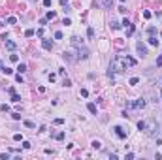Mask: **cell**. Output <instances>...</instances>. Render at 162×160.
Instances as JSON below:
<instances>
[{
    "mask_svg": "<svg viewBox=\"0 0 162 160\" xmlns=\"http://www.w3.org/2000/svg\"><path fill=\"white\" fill-rule=\"evenodd\" d=\"M128 66V60L126 58H121V57H115L111 60V64H109V72H107V75L109 77H113V72H124Z\"/></svg>",
    "mask_w": 162,
    "mask_h": 160,
    "instance_id": "cell-1",
    "label": "cell"
},
{
    "mask_svg": "<svg viewBox=\"0 0 162 160\" xmlns=\"http://www.w3.org/2000/svg\"><path fill=\"white\" fill-rule=\"evenodd\" d=\"M89 55H91V51H89V49H87L83 44L77 45V58H81V60H87V58H89Z\"/></svg>",
    "mask_w": 162,
    "mask_h": 160,
    "instance_id": "cell-2",
    "label": "cell"
},
{
    "mask_svg": "<svg viewBox=\"0 0 162 160\" xmlns=\"http://www.w3.org/2000/svg\"><path fill=\"white\" fill-rule=\"evenodd\" d=\"M136 51H138V55L145 57V55H147V47H145V45L141 44V42H138V44H136Z\"/></svg>",
    "mask_w": 162,
    "mask_h": 160,
    "instance_id": "cell-3",
    "label": "cell"
},
{
    "mask_svg": "<svg viewBox=\"0 0 162 160\" xmlns=\"http://www.w3.org/2000/svg\"><path fill=\"white\" fill-rule=\"evenodd\" d=\"M115 134H117L119 138H126V136H128V130H124L123 126H115Z\"/></svg>",
    "mask_w": 162,
    "mask_h": 160,
    "instance_id": "cell-4",
    "label": "cell"
},
{
    "mask_svg": "<svg viewBox=\"0 0 162 160\" xmlns=\"http://www.w3.org/2000/svg\"><path fill=\"white\" fill-rule=\"evenodd\" d=\"M62 57L66 58L68 62H74V60H76V57H74V53H70V51H64V53H62Z\"/></svg>",
    "mask_w": 162,
    "mask_h": 160,
    "instance_id": "cell-5",
    "label": "cell"
},
{
    "mask_svg": "<svg viewBox=\"0 0 162 160\" xmlns=\"http://www.w3.org/2000/svg\"><path fill=\"white\" fill-rule=\"evenodd\" d=\"M4 44H6V47L10 49V51H15V47H17L15 42H11V40H4Z\"/></svg>",
    "mask_w": 162,
    "mask_h": 160,
    "instance_id": "cell-6",
    "label": "cell"
},
{
    "mask_svg": "<svg viewBox=\"0 0 162 160\" xmlns=\"http://www.w3.org/2000/svg\"><path fill=\"white\" fill-rule=\"evenodd\" d=\"M42 45H43V49H47V51H51V49H53V42H49V40H43Z\"/></svg>",
    "mask_w": 162,
    "mask_h": 160,
    "instance_id": "cell-7",
    "label": "cell"
},
{
    "mask_svg": "<svg viewBox=\"0 0 162 160\" xmlns=\"http://www.w3.org/2000/svg\"><path fill=\"white\" fill-rule=\"evenodd\" d=\"M132 34H134V25L130 23V25L126 27V36H132Z\"/></svg>",
    "mask_w": 162,
    "mask_h": 160,
    "instance_id": "cell-8",
    "label": "cell"
},
{
    "mask_svg": "<svg viewBox=\"0 0 162 160\" xmlns=\"http://www.w3.org/2000/svg\"><path fill=\"white\" fill-rule=\"evenodd\" d=\"M102 6H104V8H107V9H109V8L113 6V0H102Z\"/></svg>",
    "mask_w": 162,
    "mask_h": 160,
    "instance_id": "cell-9",
    "label": "cell"
},
{
    "mask_svg": "<svg viewBox=\"0 0 162 160\" xmlns=\"http://www.w3.org/2000/svg\"><path fill=\"white\" fill-rule=\"evenodd\" d=\"M134 107H145V100H143V98H140V100L134 104Z\"/></svg>",
    "mask_w": 162,
    "mask_h": 160,
    "instance_id": "cell-10",
    "label": "cell"
},
{
    "mask_svg": "<svg viewBox=\"0 0 162 160\" xmlns=\"http://www.w3.org/2000/svg\"><path fill=\"white\" fill-rule=\"evenodd\" d=\"M11 102L19 104V102H21V96H19V94H15V92H13V94H11Z\"/></svg>",
    "mask_w": 162,
    "mask_h": 160,
    "instance_id": "cell-11",
    "label": "cell"
},
{
    "mask_svg": "<svg viewBox=\"0 0 162 160\" xmlns=\"http://www.w3.org/2000/svg\"><path fill=\"white\" fill-rule=\"evenodd\" d=\"M87 107H89V111H91V113H94V115H96V106H94V104H89V106H87Z\"/></svg>",
    "mask_w": 162,
    "mask_h": 160,
    "instance_id": "cell-12",
    "label": "cell"
},
{
    "mask_svg": "<svg viewBox=\"0 0 162 160\" xmlns=\"http://www.w3.org/2000/svg\"><path fill=\"white\" fill-rule=\"evenodd\" d=\"M2 72L6 73V75H11V73H13V70H11V68H4V66H2Z\"/></svg>",
    "mask_w": 162,
    "mask_h": 160,
    "instance_id": "cell-13",
    "label": "cell"
},
{
    "mask_svg": "<svg viewBox=\"0 0 162 160\" xmlns=\"http://www.w3.org/2000/svg\"><path fill=\"white\" fill-rule=\"evenodd\" d=\"M149 44H151V45H158V40H156L155 36H151V38H149Z\"/></svg>",
    "mask_w": 162,
    "mask_h": 160,
    "instance_id": "cell-14",
    "label": "cell"
},
{
    "mask_svg": "<svg viewBox=\"0 0 162 160\" xmlns=\"http://www.w3.org/2000/svg\"><path fill=\"white\" fill-rule=\"evenodd\" d=\"M17 70H19V73L27 72V64H19V66H17Z\"/></svg>",
    "mask_w": 162,
    "mask_h": 160,
    "instance_id": "cell-15",
    "label": "cell"
},
{
    "mask_svg": "<svg viewBox=\"0 0 162 160\" xmlns=\"http://www.w3.org/2000/svg\"><path fill=\"white\" fill-rule=\"evenodd\" d=\"M11 117H13L15 121H19V119H21V113H19V111H13V113H11Z\"/></svg>",
    "mask_w": 162,
    "mask_h": 160,
    "instance_id": "cell-16",
    "label": "cell"
},
{
    "mask_svg": "<svg viewBox=\"0 0 162 160\" xmlns=\"http://www.w3.org/2000/svg\"><path fill=\"white\" fill-rule=\"evenodd\" d=\"M25 126H28V128H36V124L32 123V121H25Z\"/></svg>",
    "mask_w": 162,
    "mask_h": 160,
    "instance_id": "cell-17",
    "label": "cell"
},
{
    "mask_svg": "<svg viewBox=\"0 0 162 160\" xmlns=\"http://www.w3.org/2000/svg\"><path fill=\"white\" fill-rule=\"evenodd\" d=\"M25 36H27V38H30V36H34V30H32V28H28L27 32H25Z\"/></svg>",
    "mask_w": 162,
    "mask_h": 160,
    "instance_id": "cell-18",
    "label": "cell"
},
{
    "mask_svg": "<svg viewBox=\"0 0 162 160\" xmlns=\"http://www.w3.org/2000/svg\"><path fill=\"white\" fill-rule=\"evenodd\" d=\"M55 138L58 139V141H62V139H64V132H58V134H57Z\"/></svg>",
    "mask_w": 162,
    "mask_h": 160,
    "instance_id": "cell-19",
    "label": "cell"
},
{
    "mask_svg": "<svg viewBox=\"0 0 162 160\" xmlns=\"http://www.w3.org/2000/svg\"><path fill=\"white\" fill-rule=\"evenodd\" d=\"M10 60H11V62H17V60H19V57L13 53V55H10Z\"/></svg>",
    "mask_w": 162,
    "mask_h": 160,
    "instance_id": "cell-20",
    "label": "cell"
},
{
    "mask_svg": "<svg viewBox=\"0 0 162 160\" xmlns=\"http://www.w3.org/2000/svg\"><path fill=\"white\" fill-rule=\"evenodd\" d=\"M8 23H10V25H15V23H17V19H15V17H8Z\"/></svg>",
    "mask_w": 162,
    "mask_h": 160,
    "instance_id": "cell-21",
    "label": "cell"
},
{
    "mask_svg": "<svg viewBox=\"0 0 162 160\" xmlns=\"http://www.w3.org/2000/svg\"><path fill=\"white\" fill-rule=\"evenodd\" d=\"M81 96H83V98H87V96H89V90H87V89H81Z\"/></svg>",
    "mask_w": 162,
    "mask_h": 160,
    "instance_id": "cell-22",
    "label": "cell"
},
{
    "mask_svg": "<svg viewBox=\"0 0 162 160\" xmlns=\"http://www.w3.org/2000/svg\"><path fill=\"white\" fill-rule=\"evenodd\" d=\"M13 139H15V141H21L23 136H21V134H13Z\"/></svg>",
    "mask_w": 162,
    "mask_h": 160,
    "instance_id": "cell-23",
    "label": "cell"
},
{
    "mask_svg": "<svg viewBox=\"0 0 162 160\" xmlns=\"http://www.w3.org/2000/svg\"><path fill=\"white\" fill-rule=\"evenodd\" d=\"M55 17H57L55 11H49V13H47V19H55Z\"/></svg>",
    "mask_w": 162,
    "mask_h": 160,
    "instance_id": "cell-24",
    "label": "cell"
},
{
    "mask_svg": "<svg viewBox=\"0 0 162 160\" xmlns=\"http://www.w3.org/2000/svg\"><path fill=\"white\" fill-rule=\"evenodd\" d=\"M149 34H151V36H155V34H156V28H155V27H151V28H149Z\"/></svg>",
    "mask_w": 162,
    "mask_h": 160,
    "instance_id": "cell-25",
    "label": "cell"
},
{
    "mask_svg": "<svg viewBox=\"0 0 162 160\" xmlns=\"http://www.w3.org/2000/svg\"><path fill=\"white\" fill-rule=\"evenodd\" d=\"M55 38H57V40H62V32H60V30H58V32H55Z\"/></svg>",
    "mask_w": 162,
    "mask_h": 160,
    "instance_id": "cell-26",
    "label": "cell"
},
{
    "mask_svg": "<svg viewBox=\"0 0 162 160\" xmlns=\"http://www.w3.org/2000/svg\"><path fill=\"white\" fill-rule=\"evenodd\" d=\"M111 27H113V28H115V30H117V28H121V25H119V23H117V21H113V23H111Z\"/></svg>",
    "mask_w": 162,
    "mask_h": 160,
    "instance_id": "cell-27",
    "label": "cell"
},
{
    "mask_svg": "<svg viewBox=\"0 0 162 160\" xmlns=\"http://www.w3.org/2000/svg\"><path fill=\"white\" fill-rule=\"evenodd\" d=\"M138 81H140L138 77H132V79H130V85H138Z\"/></svg>",
    "mask_w": 162,
    "mask_h": 160,
    "instance_id": "cell-28",
    "label": "cell"
},
{
    "mask_svg": "<svg viewBox=\"0 0 162 160\" xmlns=\"http://www.w3.org/2000/svg\"><path fill=\"white\" fill-rule=\"evenodd\" d=\"M0 158H2V160H8V158H10V154H8V153H2V154H0Z\"/></svg>",
    "mask_w": 162,
    "mask_h": 160,
    "instance_id": "cell-29",
    "label": "cell"
},
{
    "mask_svg": "<svg viewBox=\"0 0 162 160\" xmlns=\"http://www.w3.org/2000/svg\"><path fill=\"white\" fill-rule=\"evenodd\" d=\"M143 17L145 19H151V11H143Z\"/></svg>",
    "mask_w": 162,
    "mask_h": 160,
    "instance_id": "cell-30",
    "label": "cell"
},
{
    "mask_svg": "<svg viewBox=\"0 0 162 160\" xmlns=\"http://www.w3.org/2000/svg\"><path fill=\"white\" fill-rule=\"evenodd\" d=\"M92 147L94 149H100V141H92Z\"/></svg>",
    "mask_w": 162,
    "mask_h": 160,
    "instance_id": "cell-31",
    "label": "cell"
},
{
    "mask_svg": "<svg viewBox=\"0 0 162 160\" xmlns=\"http://www.w3.org/2000/svg\"><path fill=\"white\" fill-rule=\"evenodd\" d=\"M156 66H162V55L158 58H156Z\"/></svg>",
    "mask_w": 162,
    "mask_h": 160,
    "instance_id": "cell-32",
    "label": "cell"
},
{
    "mask_svg": "<svg viewBox=\"0 0 162 160\" xmlns=\"http://www.w3.org/2000/svg\"><path fill=\"white\" fill-rule=\"evenodd\" d=\"M43 6H45V8H49V6H51V0H43Z\"/></svg>",
    "mask_w": 162,
    "mask_h": 160,
    "instance_id": "cell-33",
    "label": "cell"
},
{
    "mask_svg": "<svg viewBox=\"0 0 162 160\" xmlns=\"http://www.w3.org/2000/svg\"><path fill=\"white\" fill-rule=\"evenodd\" d=\"M0 70H2V60H0Z\"/></svg>",
    "mask_w": 162,
    "mask_h": 160,
    "instance_id": "cell-34",
    "label": "cell"
},
{
    "mask_svg": "<svg viewBox=\"0 0 162 160\" xmlns=\"http://www.w3.org/2000/svg\"><path fill=\"white\" fill-rule=\"evenodd\" d=\"M121 2H124V0H121Z\"/></svg>",
    "mask_w": 162,
    "mask_h": 160,
    "instance_id": "cell-35",
    "label": "cell"
},
{
    "mask_svg": "<svg viewBox=\"0 0 162 160\" xmlns=\"http://www.w3.org/2000/svg\"><path fill=\"white\" fill-rule=\"evenodd\" d=\"M160 96H162V92H160Z\"/></svg>",
    "mask_w": 162,
    "mask_h": 160,
    "instance_id": "cell-36",
    "label": "cell"
}]
</instances>
